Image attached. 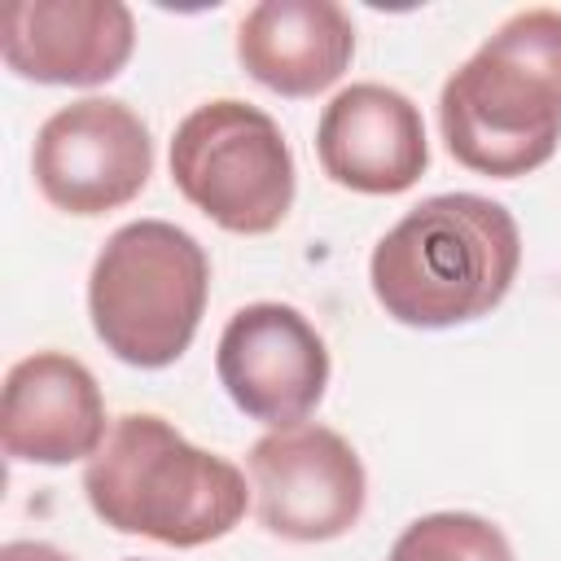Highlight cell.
<instances>
[{"label":"cell","mask_w":561,"mask_h":561,"mask_svg":"<svg viewBox=\"0 0 561 561\" xmlns=\"http://www.w3.org/2000/svg\"><path fill=\"white\" fill-rule=\"evenodd\" d=\"M447 153L495 180L543 167L561 145V9H522L447 75L438 96Z\"/></svg>","instance_id":"obj_2"},{"label":"cell","mask_w":561,"mask_h":561,"mask_svg":"<svg viewBox=\"0 0 561 561\" xmlns=\"http://www.w3.org/2000/svg\"><path fill=\"white\" fill-rule=\"evenodd\" d=\"M517 267L522 232L500 202L438 193L377 241L368 280L390 320L408 329H451L495 311Z\"/></svg>","instance_id":"obj_1"},{"label":"cell","mask_w":561,"mask_h":561,"mask_svg":"<svg viewBox=\"0 0 561 561\" xmlns=\"http://www.w3.org/2000/svg\"><path fill=\"white\" fill-rule=\"evenodd\" d=\"M31 175L48 206L66 215H105L145 193L153 140L140 114L114 96H83L44 118L31 149Z\"/></svg>","instance_id":"obj_6"},{"label":"cell","mask_w":561,"mask_h":561,"mask_svg":"<svg viewBox=\"0 0 561 561\" xmlns=\"http://www.w3.org/2000/svg\"><path fill=\"white\" fill-rule=\"evenodd\" d=\"M92 513L118 535H145L167 548L224 539L250 508L245 473L193 447L153 412H123L101 451L83 465Z\"/></svg>","instance_id":"obj_3"},{"label":"cell","mask_w":561,"mask_h":561,"mask_svg":"<svg viewBox=\"0 0 561 561\" xmlns=\"http://www.w3.org/2000/svg\"><path fill=\"white\" fill-rule=\"evenodd\" d=\"M386 561H513V548L478 513H425L403 526Z\"/></svg>","instance_id":"obj_13"},{"label":"cell","mask_w":561,"mask_h":561,"mask_svg":"<svg viewBox=\"0 0 561 561\" xmlns=\"http://www.w3.org/2000/svg\"><path fill=\"white\" fill-rule=\"evenodd\" d=\"M316 153L333 184L368 197L403 193L430 167L421 110L386 83L342 88L316 123Z\"/></svg>","instance_id":"obj_10"},{"label":"cell","mask_w":561,"mask_h":561,"mask_svg":"<svg viewBox=\"0 0 561 561\" xmlns=\"http://www.w3.org/2000/svg\"><path fill=\"white\" fill-rule=\"evenodd\" d=\"M171 180L206 219L237 237H263L294 206V153L272 114L219 96L180 118L171 136Z\"/></svg>","instance_id":"obj_5"},{"label":"cell","mask_w":561,"mask_h":561,"mask_svg":"<svg viewBox=\"0 0 561 561\" xmlns=\"http://www.w3.org/2000/svg\"><path fill=\"white\" fill-rule=\"evenodd\" d=\"M0 561H70V557L57 552L53 543H39V539H9L0 548Z\"/></svg>","instance_id":"obj_14"},{"label":"cell","mask_w":561,"mask_h":561,"mask_svg":"<svg viewBox=\"0 0 561 561\" xmlns=\"http://www.w3.org/2000/svg\"><path fill=\"white\" fill-rule=\"evenodd\" d=\"M215 373L228 399L272 430L302 425L329 386V351L316 324L289 302H250L228 316Z\"/></svg>","instance_id":"obj_8"},{"label":"cell","mask_w":561,"mask_h":561,"mask_svg":"<svg viewBox=\"0 0 561 561\" xmlns=\"http://www.w3.org/2000/svg\"><path fill=\"white\" fill-rule=\"evenodd\" d=\"M105 434V399L88 364L61 351H35L9 368L0 399V443L9 460H92Z\"/></svg>","instance_id":"obj_11"},{"label":"cell","mask_w":561,"mask_h":561,"mask_svg":"<svg viewBox=\"0 0 561 561\" xmlns=\"http://www.w3.org/2000/svg\"><path fill=\"white\" fill-rule=\"evenodd\" d=\"M355 57V22L333 0H259L237 26L241 70L276 96L333 88Z\"/></svg>","instance_id":"obj_12"},{"label":"cell","mask_w":561,"mask_h":561,"mask_svg":"<svg viewBox=\"0 0 561 561\" xmlns=\"http://www.w3.org/2000/svg\"><path fill=\"white\" fill-rule=\"evenodd\" d=\"M250 491L259 522L294 543L346 535L368 500L359 451L329 425H289L263 434L250 456Z\"/></svg>","instance_id":"obj_7"},{"label":"cell","mask_w":561,"mask_h":561,"mask_svg":"<svg viewBox=\"0 0 561 561\" xmlns=\"http://www.w3.org/2000/svg\"><path fill=\"white\" fill-rule=\"evenodd\" d=\"M131 48L136 18L118 0H13L0 13V57L31 83H110Z\"/></svg>","instance_id":"obj_9"},{"label":"cell","mask_w":561,"mask_h":561,"mask_svg":"<svg viewBox=\"0 0 561 561\" xmlns=\"http://www.w3.org/2000/svg\"><path fill=\"white\" fill-rule=\"evenodd\" d=\"M210 259L193 232L136 219L110 232L88 276V316L105 351L131 368L175 364L202 324Z\"/></svg>","instance_id":"obj_4"}]
</instances>
